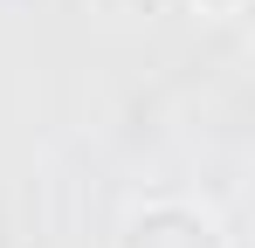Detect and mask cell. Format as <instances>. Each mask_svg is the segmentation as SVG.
Here are the masks:
<instances>
[{"mask_svg":"<svg viewBox=\"0 0 255 248\" xmlns=\"http://www.w3.org/2000/svg\"><path fill=\"white\" fill-rule=\"evenodd\" d=\"M111 248H228V235H221V221L207 207H193V200H145V207L125 214V228H118Z\"/></svg>","mask_w":255,"mask_h":248,"instance_id":"6da1fadb","label":"cell"},{"mask_svg":"<svg viewBox=\"0 0 255 248\" xmlns=\"http://www.w3.org/2000/svg\"><path fill=\"white\" fill-rule=\"evenodd\" d=\"M200 14H214V21H235V14H249V0H193Z\"/></svg>","mask_w":255,"mask_h":248,"instance_id":"7a4b0ae2","label":"cell"}]
</instances>
